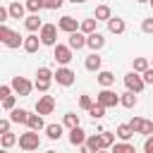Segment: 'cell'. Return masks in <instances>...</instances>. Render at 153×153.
Returning <instances> with one entry per match:
<instances>
[{"instance_id":"cell-1","label":"cell","mask_w":153,"mask_h":153,"mask_svg":"<svg viewBox=\"0 0 153 153\" xmlns=\"http://www.w3.org/2000/svg\"><path fill=\"white\" fill-rule=\"evenodd\" d=\"M0 41H2L7 48H19V45H24V38H22L17 31L7 29V24H0Z\"/></svg>"},{"instance_id":"cell-2","label":"cell","mask_w":153,"mask_h":153,"mask_svg":"<svg viewBox=\"0 0 153 153\" xmlns=\"http://www.w3.org/2000/svg\"><path fill=\"white\" fill-rule=\"evenodd\" d=\"M38 146H41V136H38V131H33V129H29L26 134H19V148L22 151H38Z\"/></svg>"},{"instance_id":"cell-3","label":"cell","mask_w":153,"mask_h":153,"mask_svg":"<svg viewBox=\"0 0 153 153\" xmlns=\"http://www.w3.org/2000/svg\"><path fill=\"white\" fill-rule=\"evenodd\" d=\"M124 86H127V91L141 93L143 86H146V81H143V76H141L139 72H127V74H124Z\"/></svg>"},{"instance_id":"cell-4","label":"cell","mask_w":153,"mask_h":153,"mask_svg":"<svg viewBox=\"0 0 153 153\" xmlns=\"http://www.w3.org/2000/svg\"><path fill=\"white\" fill-rule=\"evenodd\" d=\"M96 103H100L103 108H117V105H120V96H117L112 88H103V91L96 96Z\"/></svg>"},{"instance_id":"cell-5","label":"cell","mask_w":153,"mask_h":153,"mask_svg":"<svg viewBox=\"0 0 153 153\" xmlns=\"http://www.w3.org/2000/svg\"><path fill=\"white\" fill-rule=\"evenodd\" d=\"M12 91H17V96H29L31 93V88H33V84L26 79V76H12Z\"/></svg>"},{"instance_id":"cell-6","label":"cell","mask_w":153,"mask_h":153,"mask_svg":"<svg viewBox=\"0 0 153 153\" xmlns=\"http://www.w3.org/2000/svg\"><path fill=\"white\" fill-rule=\"evenodd\" d=\"M41 41H43V45H57L55 41H57V26L55 24H43V29H41Z\"/></svg>"},{"instance_id":"cell-7","label":"cell","mask_w":153,"mask_h":153,"mask_svg":"<svg viewBox=\"0 0 153 153\" xmlns=\"http://www.w3.org/2000/svg\"><path fill=\"white\" fill-rule=\"evenodd\" d=\"M53 57H55L60 65H69V62H72V48L57 43V45H53Z\"/></svg>"},{"instance_id":"cell-8","label":"cell","mask_w":153,"mask_h":153,"mask_svg":"<svg viewBox=\"0 0 153 153\" xmlns=\"http://www.w3.org/2000/svg\"><path fill=\"white\" fill-rule=\"evenodd\" d=\"M74 76H76V74H74L69 67H65V65L57 67V72H55V81H57L60 86H72V84H74Z\"/></svg>"},{"instance_id":"cell-9","label":"cell","mask_w":153,"mask_h":153,"mask_svg":"<svg viewBox=\"0 0 153 153\" xmlns=\"http://www.w3.org/2000/svg\"><path fill=\"white\" fill-rule=\"evenodd\" d=\"M53 110H55V98L53 96H41L36 100V112L38 115H50Z\"/></svg>"},{"instance_id":"cell-10","label":"cell","mask_w":153,"mask_h":153,"mask_svg":"<svg viewBox=\"0 0 153 153\" xmlns=\"http://www.w3.org/2000/svg\"><path fill=\"white\" fill-rule=\"evenodd\" d=\"M57 29H60V31H65V33H74V31H79V29H81V24H79L74 17L65 14V17L57 22Z\"/></svg>"},{"instance_id":"cell-11","label":"cell","mask_w":153,"mask_h":153,"mask_svg":"<svg viewBox=\"0 0 153 153\" xmlns=\"http://www.w3.org/2000/svg\"><path fill=\"white\" fill-rule=\"evenodd\" d=\"M86 33L84 31H74V33H69V41H67V45L72 48V50H81L84 45H86Z\"/></svg>"},{"instance_id":"cell-12","label":"cell","mask_w":153,"mask_h":153,"mask_svg":"<svg viewBox=\"0 0 153 153\" xmlns=\"http://www.w3.org/2000/svg\"><path fill=\"white\" fill-rule=\"evenodd\" d=\"M86 45L96 53V50H100L103 45H105V38H103V33H98V31H93V33H88V38H86Z\"/></svg>"},{"instance_id":"cell-13","label":"cell","mask_w":153,"mask_h":153,"mask_svg":"<svg viewBox=\"0 0 153 153\" xmlns=\"http://www.w3.org/2000/svg\"><path fill=\"white\" fill-rule=\"evenodd\" d=\"M38 45H43V41H41V36H36V33H29L26 38H24V50L26 53H36L38 50Z\"/></svg>"},{"instance_id":"cell-14","label":"cell","mask_w":153,"mask_h":153,"mask_svg":"<svg viewBox=\"0 0 153 153\" xmlns=\"http://www.w3.org/2000/svg\"><path fill=\"white\" fill-rule=\"evenodd\" d=\"M69 143H72V146H84V143H86V131H84L81 127L69 129Z\"/></svg>"},{"instance_id":"cell-15","label":"cell","mask_w":153,"mask_h":153,"mask_svg":"<svg viewBox=\"0 0 153 153\" xmlns=\"http://www.w3.org/2000/svg\"><path fill=\"white\" fill-rule=\"evenodd\" d=\"M100 65H103V57H100L98 53H91V55L86 57V62H84V67H86L88 72H100Z\"/></svg>"},{"instance_id":"cell-16","label":"cell","mask_w":153,"mask_h":153,"mask_svg":"<svg viewBox=\"0 0 153 153\" xmlns=\"http://www.w3.org/2000/svg\"><path fill=\"white\" fill-rule=\"evenodd\" d=\"M24 26H26L31 33H36V31H41V29H43V22H41V17H38V14H29V17L24 19Z\"/></svg>"},{"instance_id":"cell-17","label":"cell","mask_w":153,"mask_h":153,"mask_svg":"<svg viewBox=\"0 0 153 153\" xmlns=\"http://www.w3.org/2000/svg\"><path fill=\"white\" fill-rule=\"evenodd\" d=\"M124 29H127L124 19H120V17H110L108 19V31L110 33H124Z\"/></svg>"},{"instance_id":"cell-18","label":"cell","mask_w":153,"mask_h":153,"mask_svg":"<svg viewBox=\"0 0 153 153\" xmlns=\"http://www.w3.org/2000/svg\"><path fill=\"white\" fill-rule=\"evenodd\" d=\"M7 7H10V17H12V19H24V12H26V5H22L19 0H14V2H10Z\"/></svg>"},{"instance_id":"cell-19","label":"cell","mask_w":153,"mask_h":153,"mask_svg":"<svg viewBox=\"0 0 153 153\" xmlns=\"http://www.w3.org/2000/svg\"><path fill=\"white\" fill-rule=\"evenodd\" d=\"M26 124H29V129H33V131H41V129H45L48 124L43 122V115H29V120H26Z\"/></svg>"},{"instance_id":"cell-20","label":"cell","mask_w":153,"mask_h":153,"mask_svg":"<svg viewBox=\"0 0 153 153\" xmlns=\"http://www.w3.org/2000/svg\"><path fill=\"white\" fill-rule=\"evenodd\" d=\"M98 84H100L103 88H110V86L115 84V74L108 72V69H100V72H98Z\"/></svg>"},{"instance_id":"cell-21","label":"cell","mask_w":153,"mask_h":153,"mask_svg":"<svg viewBox=\"0 0 153 153\" xmlns=\"http://www.w3.org/2000/svg\"><path fill=\"white\" fill-rule=\"evenodd\" d=\"M29 115H31V112H26V110H22V108L10 110V120H12V122H17V124H26Z\"/></svg>"},{"instance_id":"cell-22","label":"cell","mask_w":153,"mask_h":153,"mask_svg":"<svg viewBox=\"0 0 153 153\" xmlns=\"http://www.w3.org/2000/svg\"><path fill=\"white\" fill-rule=\"evenodd\" d=\"M139 100H136V93L134 91H127V93H122L120 96V105H124V108H134Z\"/></svg>"},{"instance_id":"cell-23","label":"cell","mask_w":153,"mask_h":153,"mask_svg":"<svg viewBox=\"0 0 153 153\" xmlns=\"http://www.w3.org/2000/svg\"><path fill=\"white\" fill-rule=\"evenodd\" d=\"M86 146L93 151V153H98L100 148H103V141H100V134H91V136H86Z\"/></svg>"},{"instance_id":"cell-24","label":"cell","mask_w":153,"mask_h":153,"mask_svg":"<svg viewBox=\"0 0 153 153\" xmlns=\"http://www.w3.org/2000/svg\"><path fill=\"white\" fill-rule=\"evenodd\" d=\"M110 153H136V148H134L129 141H120V143H115V146L110 148Z\"/></svg>"},{"instance_id":"cell-25","label":"cell","mask_w":153,"mask_h":153,"mask_svg":"<svg viewBox=\"0 0 153 153\" xmlns=\"http://www.w3.org/2000/svg\"><path fill=\"white\" fill-rule=\"evenodd\" d=\"M0 143H2V148H12L14 143H19V136H14L12 131H5L0 136Z\"/></svg>"},{"instance_id":"cell-26","label":"cell","mask_w":153,"mask_h":153,"mask_svg":"<svg viewBox=\"0 0 153 153\" xmlns=\"http://www.w3.org/2000/svg\"><path fill=\"white\" fill-rule=\"evenodd\" d=\"M93 17H96L98 22H108V19H110L112 14H110V7H108V5H98V7H96V14H93Z\"/></svg>"},{"instance_id":"cell-27","label":"cell","mask_w":153,"mask_h":153,"mask_svg":"<svg viewBox=\"0 0 153 153\" xmlns=\"http://www.w3.org/2000/svg\"><path fill=\"white\" fill-rule=\"evenodd\" d=\"M134 134H136V131H134V129H131L129 124H120V127H117V136H120L122 141H129V139H131Z\"/></svg>"},{"instance_id":"cell-28","label":"cell","mask_w":153,"mask_h":153,"mask_svg":"<svg viewBox=\"0 0 153 153\" xmlns=\"http://www.w3.org/2000/svg\"><path fill=\"white\" fill-rule=\"evenodd\" d=\"M45 134H48V139H60L62 136V124H48L45 127Z\"/></svg>"},{"instance_id":"cell-29","label":"cell","mask_w":153,"mask_h":153,"mask_svg":"<svg viewBox=\"0 0 153 153\" xmlns=\"http://www.w3.org/2000/svg\"><path fill=\"white\" fill-rule=\"evenodd\" d=\"M96 22H98L96 17H93V19H84V22H81V29H79V31H84L86 36H88V33H93V31H96Z\"/></svg>"},{"instance_id":"cell-30","label":"cell","mask_w":153,"mask_h":153,"mask_svg":"<svg viewBox=\"0 0 153 153\" xmlns=\"http://www.w3.org/2000/svg\"><path fill=\"white\" fill-rule=\"evenodd\" d=\"M88 115H91V117H93V120H100V117H103V115H105V108H103V105H100V103H93V105H91V108H88Z\"/></svg>"},{"instance_id":"cell-31","label":"cell","mask_w":153,"mask_h":153,"mask_svg":"<svg viewBox=\"0 0 153 153\" xmlns=\"http://www.w3.org/2000/svg\"><path fill=\"white\" fill-rule=\"evenodd\" d=\"M26 10H29L31 14H38V12L45 10V7H43V0H26Z\"/></svg>"},{"instance_id":"cell-32","label":"cell","mask_w":153,"mask_h":153,"mask_svg":"<svg viewBox=\"0 0 153 153\" xmlns=\"http://www.w3.org/2000/svg\"><path fill=\"white\" fill-rule=\"evenodd\" d=\"M146 69H148V60H146V57H134V72L143 74Z\"/></svg>"},{"instance_id":"cell-33","label":"cell","mask_w":153,"mask_h":153,"mask_svg":"<svg viewBox=\"0 0 153 153\" xmlns=\"http://www.w3.org/2000/svg\"><path fill=\"white\" fill-rule=\"evenodd\" d=\"M100 141H103V148H112V146H115V134L100 131Z\"/></svg>"},{"instance_id":"cell-34","label":"cell","mask_w":153,"mask_h":153,"mask_svg":"<svg viewBox=\"0 0 153 153\" xmlns=\"http://www.w3.org/2000/svg\"><path fill=\"white\" fill-rule=\"evenodd\" d=\"M36 79H45V81H53V79H55V74H53L48 67H38V72H36Z\"/></svg>"},{"instance_id":"cell-35","label":"cell","mask_w":153,"mask_h":153,"mask_svg":"<svg viewBox=\"0 0 153 153\" xmlns=\"http://www.w3.org/2000/svg\"><path fill=\"white\" fill-rule=\"evenodd\" d=\"M65 127H69V129L79 127V115H74V112H67V115H65Z\"/></svg>"},{"instance_id":"cell-36","label":"cell","mask_w":153,"mask_h":153,"mask_svg":"<svg viewBox=\"0 0 153 153\" xmlns=\"http://www.w3.org/2000/svg\"><path fill=\"white\" fill-rule=\"evenodd\" d=\"M33 88L41 91V93H45V91L50 88V81H45V79H36V81H33Z\"/></svg>"},{"instance_id":"cell-37","label":"cell","mask_w":153,"mask_h":153,"mask_svg":"<svg viewBox=\"0 0 153 153\" xmlns=\"http://www.w3.org/2000/svg\"><path fill=\"white\" fill-rule=\"evenodd\" d=\"M14 105H17V96H7V98H2V108L10 112V110H14Z\"/></svg>"},{"instance_id":"cell-38","label":"cell","mask_w":153,"mask_h":153,"mask_svg":"<svg viewBox=\"0 0 153 153\" xmlns=\"http://www.w3.org/2000/svg\"><path fill=\"white\" fill-rule=\"evenodd\" d=\"M143 122L146 120H141V117H131V122H129V127L136 131V134H141V129H143Z\"/></svg>"},{"instance_id":"cell-39","label":"cell","mask_w":153,"mask_h":153,"mask_svg":"<svg viewBox=\"0 0 153 153\" xmlns=\"http://www.w3.org/2000/svg\"><path fill=\"white\" fill-rule=\"evenodd\" d=\"M65 5V0H43V7L45 10H60Z\"/></svg>"},{"instance_id":"cell-40","label":"cell","mask_w":153,"mask_h":153,"mask_svg":"<svg viewBox=\"0 0 153 153\" xmlns=\"http://www.w3.org/2000/svg\"><path fill=\"white\" fill-rule=\"evenodd\" d=\"M91 105H93V98H91V96H81V98H79V108H81V110H88Z\"/></svg>"},{"instance_id":"cell-41","label":"cell","mask_w":153,"mask_h":153,"mask_svg":"<svg viewBox=\"0 0 153 153\" xmlns=\"http://www.w3.org/2000/svg\"><path fill=\"white\" fill-rule=\"evenodd\" d=\"M141 31L143 33H153V17H148V19L141 22Z\"/></svg>"},{"instance_id":"cell-42","label":"cell","mask_w":153,"mask_h":153,"mask_svg":"<svg viewBox=\"0 0 153 153\" xmlns=\"http://www.w3.org/2000/svg\"><path fill=\"white\" fill-rule=\"evenodd\" d=\"M143 153H153V134L146 136V141H143Z\"/></svg>"},{"instance_id":"cell-43","label":"cell","mask_w":153,"mask_h":153,"mask_svg":"<svg viewBox=\"0 0 153 153\" xmlns=\"http://www.w3.org/2000/svg\"><path fill=\"white\" fill-rule=\"evenodd\" d=\"M7 19H12L10 17V7H0V24H5Z\"/></svg>"},{"instance_id":"cell-44","label":"cell","mask_w":153,"mask_h":153,"mask_svg":"<svg viewBox=\"0 0 153 153\" xmlns=\"http://www.w3.org/2000/svg\"><path fill=\"white\" fill-rule=\"evenodd\" d=\"M10 122H12L10 117H2V120H0V134H5V131H10Z\"/></svg>"},{"instance_id":"cell-45","label":"cell","mask_w":153,"mask_h":153,"mask_svg":"<svg viewBox=\"0 0 153 153\" xmlns=\"http://www.w3.org/2000/svg\"><path fill=\"white\" fill-rule=\"evenodd\" d=\"M141 76H143V81H146V84H153V67H148Z\"/></svg>"},{"instance_id":"cell-46","label":"cell","mask_w":153,"mask_h":153,"mask_svg":"<svg viewBox=\"0 0 153 153\" xmlns=\"http://www.w3.org/2000/svg\"><path fill=\"white\" fill-rule=\"evenodd\" d=\"M10 93H12V86H7V84H2V86H0V98H7Z\"/></svg>"},{"instance_id":"cell-47","label":"cell","mask_w":153,"mask_h":153,"mask_svg":"<svg viewBox=\"0 0 153 153\" xmlns=\"http://www.w3.org/2000/svg\"><path fill=\"white\" fill-rule=\"evenodd\" d=\"M79 153H93V151H91V148L84 143V146H79Z\"/></svg>"},{"instance_id":"cell-48","label":"cell","mask_w":153,"mask_h":153,"mask_svg":"<svg viewBox=\"0 0 153 153\" xmlns=\"http://www.w3.org/2000/svg\"><path fill=\"white\" fill-rule=\"evenodd\" d=\"M69 2H74V5H81V2H86V0H69Z\"/></svg>"},{"instance_id":"cell-49","label":"cell","mask_w":153,"mask_h":153,"mask_svg":"<svg viewBox=\"0 0 153 153\" xmlns=\"http://www.w3.org/2000/svg\"><path fill=\"white\" fill-rule=\"evenodd\" d=\"M98 153H110V151H105V148H100V151H98Z\"/></svg>"},{"instance_id":"cell-50","label":"cell","mask_w":153,"mask_h":153,"mask_svg":"<svg viewBox=\"0 0 153 153\" xmlns=\"http://www.w3.org/2000/svg\"><path fill=\"white\" fill-rule=\"evenodd\" d=\"M136 2H151V0H136Z\"/></svg>"},{"instance_id":"cell-51","label":"cell","mask_w":153,"mask_h":153,"mask_svg":"<svg viewBox=\"0 0 153 153\" xmlns=\"http://www.w3.org/2000/svg\"><path fill=\"white\" fill-rule=\"evenodd\" d=\"M45 153H57V151H45Z\"/></svg>"},{"instance_id":"cell-52","label":"cell","mask_w":153,"mask_h":153,"mask_svg":"<svg viewBox=\"0 0 153 153\" xmlns=\"http://www.w3.org/2000/svg\"><path fill=\"white\" fill-rule=\"evenodd\" d=\"M2 153H7V148H5V151H2Z\"/></svg>"},{"instance_id":"cell-53","label":"cell","mask_w":153,"mask_h":153,"mask_svg":"<svg viewBox=\"0 0 153 153\" xmlns=\"http://www.w3.org/2000/svg\"><path fill=\"white\" fill-rule=\"evenodd\" d=\"M29 153H36V151H29Z\"/></svg>"},{"instance_id":"cell-54","label":"cell","mask_w":153,"mask_h":153,"mask_svg":"<svg viewBox=\"0 0 153 153\" xmlns=\"http://www.w3.org/2000/svg\"><path fill=\"white\" fill-rule=\"evenodd\" d=\"M151 7H153V0H151Z\"/></svg>"}]
</instances>
